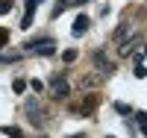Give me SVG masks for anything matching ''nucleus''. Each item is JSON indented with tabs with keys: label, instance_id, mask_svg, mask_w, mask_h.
I'll return each mask as SVG.
<instances>
[{
	"label": "nucleus",
	"instance_id": "423d86ee",
	"mask_svg": "<svg viewBox=\"0 0 147 138\" xmlns=\"http://www.w3.org/2000/svg\"><path fill=\"white\" fill-rule=\"evenodd\" d=\"M88 24H91L88 18H85V15H80L77 21H74V27H71V32H74V35H85V30H88Z\"/></svg>",
	"mask_w": 147,
	"mask_h": 138
},
{
	"label": "nucleus",
	"instance_id": "f8f14e48",
	"mask_svg": "<svg viewBox=\"0 0 147 138\" xmlns=\"http://www.w3.org/2000/svg\"><path fill=\"white\" fill-rule=\"evenodd\" d=\"M12 12V0H0V15H9Z\"/></svg>",
	"mask_w": 147,
	"mask_h": 138
},
{
	"label": "nucleus",
	"instance_id": "a211bd4d",
	"mask_svg": "<svg viewBox=\"0 0 147 138\" xmlns=\"http://www.w3.org/2000/svg\"><path fill=\"white\" fill-rule=\"evenodd\" d=\"M141 132H144V135H147V123H141Z\"/></svg>",
	"mask_w": 147,
	"mask_h": 138
},
{
	"label": "nucleus",
	"instance_id": "ddd939ff",
	"mask_svg": "<svg viewBox=\"0 0 147 138\" xmlns=\"http://www.w3.org/2000/svg\"><path fill=\"white\" fill-rule=\"evenodd\" d=\"M115 112H118V115H129V106L127 103H115Z\"/></svg>",
	"mask_w": 147,
	"mask_h": 138
},
{
	"label": "nucleus",
	"instance_id": "f3484780",
	"mask_svg": "<svg viewBox=\"0 0 147 138\" xmlns=\"http://www.w3.org/2000/svg\"><path fill=\"white\" fill-rule=\"evenodd\" d=\"M136 120L138 123H147V112H136Z\"/></svg>",
	"mask_w": 147,
	"mask_h": 138
},
{
	"label": "nucleus",
	"instance_id": "4468645a",
	"mask_svg": "<svg viewBox=\"0 0 147 138\" xmlns=\"http://www.w3.org/2000/svg\"><path fill=\"white\" fill-rule=\"evenodd\" d=\"M30 88H32V91H44V82H41V79H32Z\"/></svg>",
	"mask_w": 147,
	"mask_h": 138
},
{
	"label": "nucleus",
	"instance_id": "9b49d317",
	"mask_svg": "<svg viewBox=\"0 0 147 138\" xmlns=\"http://www.w3.org/2000/svg\"><path fill=\"white\" fill-rule=\"evenodd\" d=\"M132 73H136V79H144V77H147V71H144L141 62H136V71H132Z\"/></svg>",
	"mask_w": 147,
	"mask_h": 138
},
{
	"label": "nucleus",
	"instance_id": "1a4fd4ad",
	"mask_svg": "<svg viewBox=\"0 0 147 138\" xmlns=\"http://www.w3.org/2000/svg\"><path fill=\"white\" fill-rule=\"evenodd\" d=\"M3 135H9V138H24V132L15 129V127H3Z\"/></svg>",
	"mask_w": 147,
	"mask_h": 138
},
{
	"label": "nucleus",
	"instance_id": "6ab92c4d",
	"mask_svg": "<svg viewBox=\"0 0 147 138\" xmlns=\"http://www.w3.org/2000/svg\"><path fill=\"white\" fill-rule=\"evenodd\" d=\"M71 138H85V135H71Z\"/></svg>",
	"mask_w": 147,
	"mask_h": 138
},
{
	"label": "nucleus",
	"instance_id": "dca6fc26",
	"mask_svg": "<svg viewBox=\"0 0 147 138\" xmlns=\"http://www.w3.org/2000/svg\"><path fill=\"white\" fill-rule=\"evenodd\" d=\"M6 41H9V30H0V47H6Z\"/></svg>",
	"mask_w": 147,
	"mask_h": 138
},
{
	"label": "nucleus",
	"instance_id": "f03ea898",
	"mask_svg": "<svg viewBox=\"0 0 147 138\" xmlns=\"http://www.w3.org/2000/svg\"><path fill=\"white\" fill-rule=\"evenodd\" d=\"M91 59H94V68L100 71V73H112V71H115V62L109 59V56L103 53V50H97V53H94Z\"/></svg>",
	"mask_w": 147,
	"mask_h": 138
},
{
	"label": "nucleus",
	"instance_id": "39448f33",
	"mask_svg": "<svg viewBox=\"0 0 147 138\" xmlns=\"http://www.w3.org/2000/svg\"><path fill=\"white\" fill-rule=\"evenodd\" d=\"M27 115H30V120L35 123V127L41 123V109H38V103H35V100H30V103H27Z\"/></svg>",
	"mask_w": 147,
	"mask_h": 138
},
{
	"label": "nucleus",
	"instance_id": "6e6552de",
	"mask_svg": "<svg viewBox=\"0 0 147 138\" xmlns=\"http://www.w3.org/2000/svg\"><path fill=\"white\" fill-rule=\"evenodd\" d=\"M12 91H15V94H24V91H27V79H15V82H12Z\"/></svg>",
	"mask_w": 147,
	"mask_h": 138
},
{
	"label": "nucleus",
	"instance_id": "20e7f679",
	"mask_svg": "<svg viewBox=\"0 0 147 138\" xmlns=\"http://www.w3.org/2000/svg\"><path fill=\"white\" fill-rule=\"evenodd\" d=\"M38 3H41V0H27V12H24V21H21L24 30L32 27V15H35V9H38Z\"/></svg>",
	"mask_w": 147,
	"mask_h": 138
},
{
	"label": "nucleus",
	"instance_id": "7ed1b4c3",
	"mask_svg": "<svg viewBox=\"0 0 147 138\" xmlns=\"http://www.w3.org/2000/svg\"><path fill=\"white\" fill-rule=\"evenodd\" d=\"M50 88H53V97H56V100H62V97L71 94V85L65 82V77H53V79H50Z\"/></svg>",
	"mask_w": 147,
	"mask_h": 138
},
{
	"label": "nucleus",
	"instance_id": "f257e3e1",
	"mask_svg": "<svg viewBox=\"0 0 147 138\" xmlns=\"http://www.w3.org/2000/svg\"><path fill=\"white\" fill-rule=\"evenodd\" d=\"M27 47H30V50H35L38 56H53V53H56L53 38H35V41H30Z\"/></svg>",
	"mask_w": 147,
	"mask_h": 138
},
{
	"label": "nucleus",
	"instance_id": "0eeeda50",
	"mask_svg": "<svg viewBox=\"0 0 147 138\" xmlns=\"http://www.w3.org/2000/svg\"><path fill=\"white\" fill-rule=\"evenodd\" d=\"M136 44H138V38H136V35H132V38H127L124 44H121V56H129L132 50H136Z\"/></svg>",
	"mask_w": 147,
	"mask_h": 138
},
{
	"label": "nucleus",
	"instance_id": "9d476101",
	"mask_svg": "<svg viewBox=\"0 0 147 138\" xmlns=\"http://www.w3.org/2000/svg\"><path fill=\"white\" fill-rule=\"evenodd\" d=\"M127 32H129V24H121V27L115 30V38L121 41V38H124V35H127Z\"/></svg>",
	"mask_w": 147,
	"mask_h": 138
},
{
	"label": "nucleus",
	"instance_id": "2eb2a0df",
	"mask_svg": "<svg viewBox=\"0 0 147 138\" xmlns=\"http://www.w3.org/2000/svg\"><path fill=\"white\" fill-rule=\"evenodd\" d=\"M62 59H65V62H74V59H77V50H65Z\"/></svg>",
	"mask_w": 147,
	"mask_h": 138
}]
</instances>
